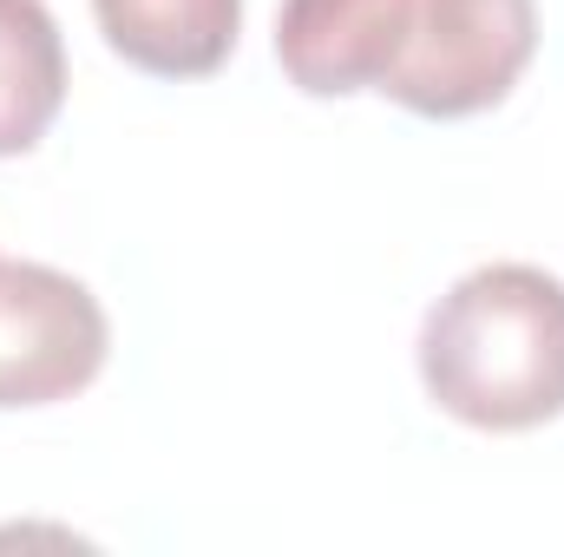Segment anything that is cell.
Returning a JSON list of instances; mask_svg holds the SVG:
<instances>
[{"label": "cell", "mask_w": 564, "mask_h": 557, "mask_svg": "<svg viewBox=\"0 0 564 557\" xmlns=\"http://www.w3.org/2000/svg\"><path fill=\"white\" fill-rule=\"evenodd\" d=\"M421 387L479 433H532L564 414V282L532 263L459 276L421 321Z\"/></svg>", "instance_id": "6da1fadb"}, {"label": "cell", "mask_w": 564, "mask_h": 557, "mask_svg": "<svg viewBox=\"0 0 564 557\" xmlns=\"http://www.w3.org/2000/svg\"><path fill=\"white\" fill-rule=\"evenodd\" d=\"M401 0H282L276 59L308 99L375 92L388 73Z\"/></svg>", "instance_id": "277c9868"}, {"label": "cell", "mask_w": 564, "mask_h": 557, "mask_svg": "<svg viewBox=\"0 0 564 557\" xmlns=\"http://www.w3.org/2000/svg\"><path fill=\"white\" fill-rule=\"evenodd\" d=\"M539 53V0H401L381 99L414 119L492 112Z\"/></svg>", "instance_id": "7a4b0ae2"}, {"label": "cell", "mask_w": 564, "mask_h": 557, "mask_svg": "<svg viewBox=\"0 0 564 557\" xmlns=\"http://www.w3.org/2000/svg\"><path fill=\"white\" fill-rule=\"evenodd\" d=\"M106 46L151 79H204L237 53L243 0H93Z\"/></svg>", "instance_id": "5b68a950"}, {"label": "cell", "mask_w": 564, "mask_h": 557, "mask_svg": "<svg viewBox=\"0 0 564 557\" xmlns=\"http://www.w3.org/2000/svg\"><path fill=\"white\" fill-rule=\"evenodd\" d=\"M106 354L112 321L86 282L53 263H0V414L86 394Z\"/></svg>", "instance_id": "3957f363"}, {"label": "cell", "mask_w": 564, "mask_h": 557, "mask_svg": "<svg viewBox=\"0 0 564 557\" xmlns=\"http://www.w3.org/2000/svg\"><path fill=\"white\" fill-rule=\"evenodd\" d=\"M66 106V40L46 0H0V157L46 139Z\"/></svg>", "instance_id": "8992f818"}]
</instances>
